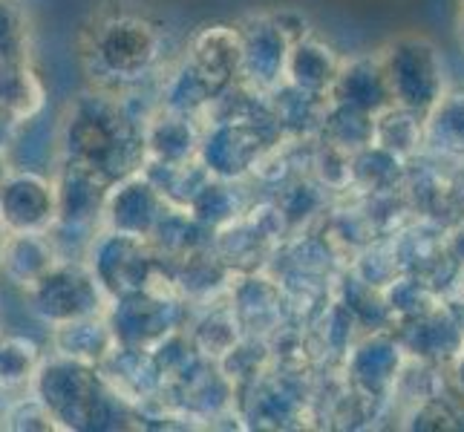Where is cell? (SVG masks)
Returning a JSON list of instances; mask_svg holds the SVG:
<instances>
[{"label":"cell","instance_id":"cell-1","mask_svg":"<svg viewBox=\"0 0 464 432\" xmlns=\"http://www.w3.org/2000/svg\"><path fill=\"white\" fill-rule=\"evenodd\" d=\"M392 104L427 116L444 99V67L439 50L424 38H401L381 53Z\"/></svg>","mask_w":464,"mask_h":432},{"label":"cell","instance_id":"cell-2","mask_svg":"<svg viewBox=\"0 0 464 432\" xmlns=\"http://www.w3.org/2000/svg\"><path fill=\"white\" fill-rule=\"evenodd\" d=\"M239 32H243V72L239 78L248 84V90H277L285 82L292 41L271 21V14L239 26Z\"/></svg>","mask_w":464,"mask_h":432},{"label":"cell","instance_id":"cell-3","mask_svg":"<svg viewBox=\"0 0 464 432\" xmlns=\"http://www.w3.org/2000/svg\"><path fill=\"white\" fill-rule=\"evenodd\" d=\"M266 153V139L257 121H217L214 136L202 144V156L211 176L239 179L248 170H257Z\"/></svg>","mask_w":464,"mask_h":432},{"label":"cell","instance_id":"cell-4","mask_svg":"<svg viewBox=\"0 0 464 432\" xmlns=\"http://www.w3.org/2000/svg\"><path fill=\"white\" fill-rule=\"evenodd\" d=\"M329 101L363 110V113H370V116H378L381 110L392 107V92L387 84V72H383L381 55L343 61L338 82H334L329 92Z\"/></svg>","mask_w":464,"mask_h":432},{"label":"cell","instance_id":"cell-5","mask_svg":"<svg viewBox=\"0 0 464 432\" xmlns=\"http://www.w3.org/2000/svg\"><path fill=\"white\" fill-rule=\"evenodd\" d=\"M341 67H343V61L334 55L332 46L306 35L303 41L292 43L289 63H285V82L303 92L326 95L329 99L334 82H338Z\"/></svg>","mask_w":464,"mask_h":432},{"label":"cell","instance_id":"cell-6","mask_svg":"<svg viewBox=\"0 0 464 432\" xmlns=\"http://www.w3.org/2000/svg\"><path fill=\"white\" fill-rule=\"evenodd\" d=\"M194 67L217 87L239 82L243 72V32L239 26H208L194 43Z\"/></svg>","mask_w":464,"mask_h":432},{"label":"cell","instance_id":"cell-7","mask_svg":"<svg viewBox=\"0 0 464 432\" xmlns=\"http://www.w3.org/2000/svg\"><path fill=\"white\" fill-rule=\"evenodd\" d=\"M398 351H401V346L395 341H387L383 334L363 341L352 355V380L372 398L392 389L398 383V375H401V363H398L401 355Z\"/></svg>","mask_w":464,"mask_h":432},{"label":"cell","instance_id":"cell-8","mask_svg":"<svg viewBox=\"0 0 464 432\" xmlns=\"http://www.w3.org/2000/svg\"><path fill=\"white\" fill-rule=\"evenodd\" d=\"M424 121L427 116L398 104L381 110L375 116V144L407 162L424 144Z\"/></svg>","mask_w":464,"mask_h":432},{"label":"cell","instance_id":"cell-9","mask_svg":"<svg viewBox=\"0 0 464 432\" xmlns=\"http://www.w3.org/2000/svg\"><path fill=\"white\" fill-rule=\"evenodd\" d=\"M320 136H324L326 144H334V148L355 156L363 148L375 144V116L355 107L329 101L326 116L320 121Z\"/></svg>","mask_w":464,"mask_h":432},{"label":"cell","instance_id":"cell-10","mask_svg":"<svg viewBox=\"0 0 464 432\" xmlns=\"http://www.w3.org/2000/svg\"><path fill=\"white\" fill-rule=\"evenodd\" d=\"M424 144L441 156L464 162V92L444 95L424 121Z\"/></svg>","mask_w":464,"mask_h":432},{"label":"cell","instance_id":"cell-11","mask_svg":"<svg viewBox=\"0 0 464 432\" xmlns=\"http://www.w3.org/2000/svg\"><path fill=\"white\" fill-rule=\"evenodd\" d=\"M453 372H456L459 392L464 395V343H461V349H459V355L453 358Z\"/></svg>","mask_w":464,"mask_h":432},{"label":"cell","instance_id":"cell-12","mask_svg":"<svg viewBox=\"0 0 464 432\" xmlns=\"http://www.w3.org/2000/svg\"><path fill=\"white\" fill-rule=\"evenodd\" d=\"M459 202H461V211H464V176H461V187H459Z\"/></svg>","mask_w":464,"mask_h":432},{"label":"cell","instance_id":"cell-13","mask_svg":"<svg viewBox=\"0 0 464 432\" xmlns=\"http://www.w3.org/2000/svg\"><path fill=\"white\" fill-rule=\"evenodd\" d=\"M459 35H461V46H464V12H461V21H459Z\"/></svg>","mask_w":464,"mask_h":432}]
</instances>
